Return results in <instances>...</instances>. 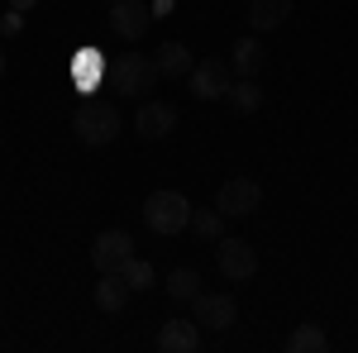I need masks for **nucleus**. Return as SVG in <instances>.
<instances>
[{"mask_svg":"<svg viewBox=\"0 0 358 353\" xmlns=\"http://www.w3.org/2000/svg\"><path fill=\"white\" fill-rule=\"evenodd\" d=\"M158 77H163V72H158V62H153V57L129 53V62L120 67V77H115V82H120V91H124V96H138V101H143V96L158 86Z\"/></svg>","mask_w":358,"mask_h":353,"instance_id":"nucleus-7","label":"nucleus"},{"mask_svg":"<svg viewBox=\"0 0 358 353\" xmlns=\"http://www.w3.org/2000/svg\"><path fill=\"white\" fill-rule=\"evenodd\" d=\"M229 62L220 57H206V62H196L192 67V96L196 101H224L229 96Z\"/></svg>","mask_w":358,"mask_h":353,"instance_id":"nucleus-6","label":"nucleus"},{"mask_svg":"<svg viewBox=\"0 0 358 353\" xmlns=\"http://www.w3.org/2000/svg\"><path fill=\"white\" fill-rule=\"evenodd\" d=\"M158 349L163 353H196L201 349V325L196 320H167L158 329Z\"/></svg>","mask_w":358,"mask_h":353,"instance_id":"nucleus-12","label":"nucleus"},{"mask_svg":"<svg viewBox=\"0 0 358 353\" xmlns=\"http://www.w3.org/2000/svg\"><path fill=\"white\" fill-rule=\"evenodd\" d=\"M192 210H196V206L182 196V191H153V196L143 201V224H148L153 234L172 239V234L192 229Z\"/></svg>","mask_w":358,"mask_h":353,"instance_id":"nucleus-1","label":"nucleus"},{"mask_svg":"<svg viewBox=\"0 0 358 353\" xmlns=\"http://www.w3.org/2000/svg\"><path fill=\"white\" fill-rule=\"evenodd\" d=\"M224 101L239 110V115H253V110L263 106V86L253 82V77H239V82L229 86V96H224Z\"/></svg>","mask_w":358,"mask_h":353,"instance_id":"nucleus-18","label":"nucleus"},{"mask_svg":"<svg viewBox=\"0 0 358 353\" xmlns=\"http://www.w3.org/2000/svg\"><path fill=\"white\" fill-rule=\"evenodd\" d=\"M67 77H72V91H82L86 101H91L101 86L110 82V72H106V53H101V48H77L72 62H67Z\"/></svg>","mask_w":358,"mask_h":353,"instance_id":"nucleus-3","label":"nucleus"},{"mask_svg":"<svg viewBox=\"0 0 358 353\" xmlns=\"http://www.w3.org/2000/svg\"><path fill=\"white\" fill-rule=\"evenodd\" d=\"M215 206H220L224 219H239V215H253L258 206H263V187L253 182V177H229L215 196Z\"/></svg>","mask_w":358,"mask_h":353,"instance_id":"nucleus-5","label":"nucleus"},{"mask_svg":"<svg viewBox=\"0 0 358 353\" xmlns=\"http://www.w3.org/2000/svg\"><path fill=\"white\" fill-rule=\"evenodd\" d=\"M72 134H77V143H86V148H106V143L120 138V110L106 106V101H86V106L77 110V120H72Z\"/></svg>","mask_w":358,"mask_h":353,"instance_id":"nucleus-2","label":"nucleus"},{"mask_svg":"<svg viewBox=\"0 0 358 353\" xmlns=\"http://www.w3.org/2000/svg\"><path fill=\"white\" fill-rule=\"evenodd\" d=\"M167 296L172 301H196L201 296V272L196 268H172L167 272Z\"/></svg>","mask_w":358,"mask_h":353,"instance_id":"nucleus-17","label":"nucleus"},{"mask_svg":"<svg viewBox=\"0 0 358 353\" xmlns=\"http://www.w3.org/2000/svg\"><path fill=\"white\" fill-rule=\"evenodd\" d=\"M134 129H138V138H167L177 129V110L167 101H143L134 115Z\"/></svg>","mask_w":358,"mask_h":353,"instance_id":"nucleus-11","label":"nucleus"},{"mask_svg":"<svg viewBox=\"0 0 358 353\" xmlns=\"http://www.w3.org/2000/svg\"><path fill=\"white\" fill-rule=\"evenodd\" d=\"M287 349H292V353H325V349H330V339H325V329H320V325H296V329H292V339H287Z\"/></svg>","mask_w":358,"mask_h":353,"instance_id":"nucleus-19","label":"nucleus"},{"mask_svg":"<svg viewBox=\"0 0 358 353\" xmlns=\"http://www.w3.org/2000/svg\"><path fill=\"white\" fill-rule=\"evenodd\" d=\"M124 301H129V282H124V272H101V282H96V305L115 315V310H124Z\"/></svg>","mask_w":358,"mask_h":353,"instance_id":"nucleus-14","label":"nucleus"},{"mask_svg":"<svg viewBox=\"0 0 358 353\" xmlns=\"http://www.w3.org/2000/svg\"><path fill=\"white\" fill-rule=\"evenodd\" d=\"M153 62H158V72H163V77H192V67H196L192 48H187V43H177V38H167Z\"/></svg>","mask_w":358,"mask_h":353,"instance_id":"nucleus-13","label":"nucleus"},{"mask_svg":"<svg viewBox=\"0 0 358 353\" xmlns=\"http://www.w3.org/2000/svg\"><path fill=\"white\" fill-rule=\"evenodd\" d=\"M192 305H196V325H206V329H229L239 320V305L224 291H201Z\"/></svg>","mask_w":358,"mask_h":353,"instance_id":"nucleus-8","label":"nucleus"},{"mask_svg":"<svg viewBox=\"0 0 358 353\" xmlns=\"http://www.w3.org/2000/svg\"><path fill=\"white\" fill-rule=\"evenodd\" d=\"M172 5H177V0H153V15H167Z\"/></svg>","mask_w":358,"mask_h":353,"instance_id":"nucleus-23","label":"nucleus"},{"mask_svg":"<svg viewBox=\"0 0 358 353\" xmlns=\"http://www.w3.org/2000/svg\"><path fill=\"white\" fill-rule=\"evenodd\" d=\"M0 29H5V34H20V29H24V10H5V15H0Z\"/></svg>","mask_w":358,"mask_h":353,"instance_id":"nucleus-22","label":"nucleus"},{"mask_svg":"<svg viewBox=\"0 0 358 353\" xmlns=\"http://www.w3.org/2000/svg\"><path fill=\"white\" fill-rule=\"evenodd\" d=\"M192 229L201 234V244H206V239H215V244H220V239H224V215H220V206H215V210H192Z\"/></svg>","mask_w":358,"mask_h":353,"instance_id":"nucleus-20","label":"nucleus"},{"mask_svg":"<svg viewBox=\"0 0 358 353\" xmlns=\"http://www.w3.org/2000/svg\"><path fill=\"white\" fill-rule=\"evenodd\" d=\"M124 282H129V291H148L158 282V272H153V263H143V258H129L124 263Z\"/></svg>","mask_w":358,"mask_h":353,"instance_id":"nucleus-21","label":"nucleus"},{"mask_svg":"<svg viewBox=\"0 0 358 353\" xmlns=\"http://www.w3.org/2000/svg\"><path fill=\"white\" fill-rule=\"evenodd\" d=\"M229 53H234V57H229V67H234L239 77H258V72H263V62H268V48H263L258 38H239Z\"/></svg>","mask_w":358,"mask_h":353,"instance_id":"nucleus-15","label":"nucleus"},{"mask_svg":"<svg viewBox=\"0 0 358 353\" xmlns=\"http://www.w3.org/2000/svg\"><path fill=\"white\" fill-rule=\"evenodd\" d=\"M292 15V0H248V24L253 29H277Z\"/></svg>","mask_w":358,"mask_h":353,"instance_id":"nucleus-16","label":"nucleus"},{"mask_svg":"<svg viewBox=\"0 0 358 353\" xmlns=\"http://www.w3.org/2000/svg\"><path fill=\"white\" fill-rule=\"evenodd\" d=\"M153 24V5L143 0H110V29L124 34V38H143Z\"/></svg>","mask_w":358,"mask_h":353,"instance_id":"nucleus-9","label":"nucleus"},{"mask_svg":"<svg viewBox=\"0 0 358 353\" xmlns=\"http://www.w3.org/2000/svg\"><path fill=\"white\" fill-rule=\"evenodd\" d=\"M38 0H10V10H34Z\"/></svg>","mask_w":358,"mask_h":353,"instance_id":"nucleus-24","label":"nucleus"},{"mask_svg":"<svg viewBox=\"0 0 358 353\" xmlns=\"http://www.w3.org/2000/svg\"><path fill=\"white\" fill-rule=\"evenodd\" d=\"M220 272L229 282H253V272H258L253 244H244V239H220Z\"/></svg>","mask_w":358,"mask_h":353,"instance_id":"nucleus-10","label":"nucleus"},{"mask_svg":"<svg viewBox=\"0 0 358 353\" xmlns=\"http://www.w3.org/2000/svg\"><path fill=\"white\" fill-rule=\"evenodd\" d=\"M129 258H134V239L124 229H101L91 239V263H96V272H124Z\"/></svg>","mask_w":358,"mask_h":353,"instance_id":"nucleus-4","label":"nucleus"},{"mask_svg":"<svg viewBox=\"0 0 358 353\" xmlns=\"http://www.w3.org/2000/svg\"><path fill=\"white\" fill-rule=\"evenodd\" d=\"M0 77H5V48H0Z\"/></svg>","mask_w":358,"mask_h":353,"instance_id":"nucleus-25","label":"nucleus"}]
</instances>
